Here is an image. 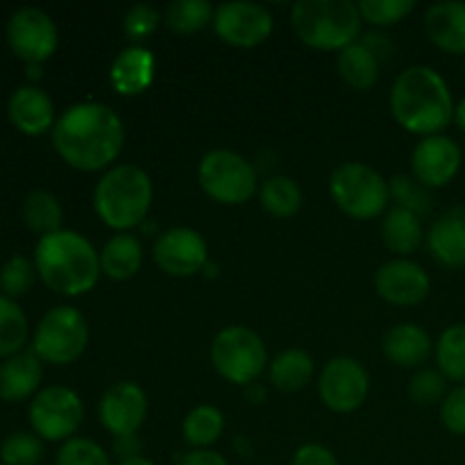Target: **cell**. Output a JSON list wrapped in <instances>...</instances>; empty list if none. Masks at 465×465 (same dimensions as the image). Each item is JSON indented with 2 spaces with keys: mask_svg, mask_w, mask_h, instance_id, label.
Returning a JSON list of instances; mask_svg holds the SVG:
<instances>
[{
  "mask_svg": "<svg viewBox=\"0 0 465 465\" xmlns=\"http://www.w3.org/2000/svg\"><path fill=\"white\" fill-rule=\"evenodd\" d=\"M153 180L134 163L112 166L98 180L94 209L100 221L116 232H130L143 225L153 204Z\"/></svg>",
  "mask_w": 465,
  "mask_h": 465,
  "instance_id": "obj_4",
  "label": "cell"
},
{
  "mask_svg": "<svg viewBox=\"0 0 465 465\" xmlns=\"http://www.w3.org/2000/svg\"><path fill=\"white\" fill-rule=\"evenodd\" d=\"M213 30L221 41L234 48H254L263 44L275 30L271 9L248 0L223 3L213 14Z\"/></svg>",
  "mask_w": 465,
  "mask_h": 465,
  "instance_id": "obj_12",
  "label": "cell"
},
{
  "mask_svg": "<svg viewBox=\"0 0 465 465\" xmlns=\"http://www.w3.org/2000/svg\"><path fill=\"white\" fill-rule=\"evenodd\" d=\"M44 377L41 359L30 350L14 354L0 363V400L5 402H23L36 395Z\"/></svg>",
  "mask_w": 465,
  "mask_h": 465,
  "instance_id": "obj_22",
  "label": "cell"
},
{
  "mask_svg": "<svg viewBox=\"0 0 465 465\" xmlns=\"http://www.w3.org/2000/svg\"><path fill=\"white\" fill-rule=\"evenodd\" d=\"M359 5L350 0H300L291 9V25L304 45L345 50L361 39Z\"/></svg>",
  "mask_w": 465,
  "mask_h": 465,
  "instance_id": "obj_5",
  "label": "cell"
},
{
  "mask_svg": "<svg viewBox=\"0 0 465 465\" xmlns=\"http://www.w3.org/2000/svg\"><path fill=\"white\" fill-rule=\"evenodd\" d=\"M440 420L448 431L465 436V384H459L445 395L440 402Z\"/></svg>",
  "mask_w": 465,
  "mask_h": 465,
  "instance_id": "obj_41",
  "label": "cell"
},
{
  "mask_svg": "<svg viewBox=\"0 0 465 465\" xmlns=\"http://www.w3.org/2000/svg\"><path fill=\"white\" fill-rule=\"evenodd\" d=\"M381 239L384 245L395 254H411L425 241L420 216L407 212V209L393 207L381 221Z\"/></svg>",
  "mask_w": 465,
  "mask_h": 465,
  "instance_id": "obj_27",
  "label": "cell"
},
{
  "mask_svg": "<svg viewBox=\"0 0 465 465\" xmlns=\"http://www.w3.org/2000/svg\"><path fill=\"white\" fill-rule=\"evenodd\" d=\"M225 430V416L218 407L212 404H200L186 413L182 422V434L184 440L193 450H209V445L216 443Z\"/></svg>",
  "mask_w": 465,
  "mask_h": 465,
  "instance_id": "obj_30",
  "label": "cell"
},
{
  "mask_svg": "<svg viewBox=\"0 0 465 465\" xmlns=\"http://www.w3.org/2000/svg\"><path fill=\"white\" fill-rule=\"evenodd\" d=\"M391 114L411 134H443L454 121V100L448 82L431 66L404 68L391 89Z\"/></svg>",
  "mask_w": 465,
  "mask_h": 465,
  "instance_id": "obj_2",
  "label": "cell"
},
{
  "mask_svg": "<svg viewBox=\"0 0 465 465\" xmlns=\"http://www.w3.org/2000/svg\"><path fill=\"white\" fill-rule=\"evenodd\" d=\"M7 45L25 66H44L59 45V30L48 12L39 7H21L7 21Z\"/></svg>",
  "mask_w": 465,
  "mask_h": 465,
  "instance_id": "obj_11",
  "label": "cell"
},
{
  "mask_svg": "<svg viewBox=\"0 0 465 465\" xmlns=\"http://www.w3.org/2000/svg\"><path fill=\"white\" fill-rule=\"evenodd\" d=\"M391 200H395V207L407 209V212L416 213V216H425L431 209V198L430 189L422 186L416 177L409 175H395L389 182Z\"/></svg>",
  "mask_w": 465,
  "mask_h": 465,
  "instance_id": "obj_36",
  "label": "cell"
},
{
  "mask_svg": "<svg viewBox=\"0 0 465 465\" xmlns=\"http://www.w3.org/2000/svg\"><path fill=\"white\" fill-rule=\"evenodd\" d=\"M380 66L381 62L361 39L357 44L348 45L345 50H341L339 57H336V68H339L341 80L348 86H352L354 91L372 89L377 80H380Z\"/></svg>",
  "mask_w": 465,
  "mask_h": 465,
  "instance_id": "obj_25",
  "label": "cell"
},
{
  "mask_svg": "<svg viewBox=\"0 0 465 465\" xmlns=\"http://www.w3.org/2000/svg\"><path fill=\"white\" fill-rule=\"evenodd\" d=\"M125 143L121 116L109 104L86 100L68 107L53 127L59 157L82 173L109 171Z\"/></svg>",
  "mask_w": 465,
  "mask_h": 465,
  "instance_id": "obj_1",
  "label": "cell"
},
{
  "mask_svg": "<svg viewBox=\"0 0 465 465\" xmlns=\"http://www.w3.org/2000/svg\"><path fill=\"white\" fill-rule=\"evenodd\" d=\"M213 371L236 386L257 384L268 368V350L262 336L245 325H230L212 341Z\"/></svg>",
  "mask_w": 465,
  "mask_h": 465,
  "instance_id": "obj_7",
  "label": "cell"
},
{
  "mask_svg": "<svg viewBox=\"0 0 465 465\" xmlns=\"http://www.w3.org/2000/svg\"><path fill=\"white\" fill-rule=\"evenodd\" d=\"M100 422L109 434L134 436L148 416V398L136 381H116L104 391L98 407Z\"/></svg>",
  "mask_w": 465,
  "mask_h": 465,
  "instance_id": "obj_15",
  "label": "cell"
},
{
  "mask_svg": "<svg viewBox=\"0 0 465 465\" xmlns=\"http://www.w3.org/2000/svg\"><path fill=\"white\" fill-rule=\"evenodd\" d=\"M7 116L12 125L25 136H41L45 132H53L57 123L53 98L36 84L18 86L9 95Z\"/></svg>",
  "mask_w": 465,
  "mask_h": 465,
  "instance_id": "obj_18",
  "label": "cell"
},
{
  "mask_svg": "<svg viewBox=\"0 0 465 465\" xmlns=\"http://www.w3.org/2000/svg\"><path fill=\"white\" fill-rule=\"evenodd\" d=\"M293 465H341L330 448L318 443H307L295 452Z\"/></svg>",
  "mask_w": 465,
  "mask_h": 465,
  "instance_id": "obj_42",
  "label": "cell"
},
{
  "mask_svg": "<svg viewBox=\"0 0 465 465\" xmlns=\"http://www.w3.org/2000/svg\"><path fill=\"white\" fill-rule=\"evenodd\" d=\"M371 380L357 359L334 357L318 377L321 402L334 413H352L366 402Z\"/></svg>",
  "mask_w": 465,
  "mask_h": 465,
  "instance_id": "obj_13",
  "label": "cell"
},
{
  "mask_svg": "<svg viewBox=\"0 0 465 465\" xmlns=\"http://www.w3.org/2000/svg\"><path fill=\"white\" fill-rule=\"evenodd\" d=\"M198 184L218 204H245L257 193V168L243 154L216 148L198 163Z\"/></svg>",
  "mask_w": 465,
  "mask_h": 465,
  "instance_id": "obj_8",
  "label": "cell"
},
{
  "mask_svg": "<svg viewBox=\"0 0 465 465\" xmlns=\"http://www.w3.org/2000/svg\"><path fill=\"white\" fill-rule=\"evenodd\" d=\"M259 203L271 216L291 218L302 207V189L293 177L271 175L262 182Z\"/></svg>",
  "mask_w": 465,
  "mask_h": 465,
  "instance_id": "obj_29",
  "label": "cell"
},
{
  "mask_svg": "<svg viewBox=\"0 0 465 465\" xmlns=\"http://www.w3.org/2000/svg\"><path fill=\"white\" fill-rule=\"evenodd\" d=\"M425 30L436 48L465 57V3L461 0L431 5L425 14Z\"/></svg>",
  "mask_w": 465,
  "mask_h": 465,
  "instance_id": "obj_20",
  "label": "cell"
},
{
  "mask_svg": "<svg viewBox=\"0 0 465 465\" xmlns=\"http://www.w3.org/2000/svg\"><path fill=\"white\" fill-rule=\"evenodd\" d=\"M84 420V404L80 395L66 386H48L39 391L30 402L32 434L50 443H66L75 439Z\"/></svg>",
  "mask_w": 465,
  "mask_h": 465,
  "instance_id": "obj_10",
  "label": "cell"
},
{
  "mask_svg": "<svg viewBox=\"0 0 465 465\" xmlns=\"http://www.w3.org/2000/svg\"><path fill=\"white\" fill-rule=\"evenodd\" d=\"M381 350H384V357L395 366L420 368L431 357L434 343L420 325L400 322L386 331Z\"/></svg>",
  "mask_w": 465,
  "mask_h": 465,
  "instance_id": "obj_23",
  "label": "cell"
},
{
  "mask_svg": "<svg viewBox=\"0 0 465 465\" xmlns=\"http://www.w3.org/2000/svg\"><path fill=\"white\" fill-rule=\"evenodd\" d=\"M463 75H465V62H463Z\"/></svg>",
  "mask_w": 465,
  "mask_h": 465,
  "instance_id": "obj_49",
  "label": "cell"
},
{
  "mask_svg": "<svg viewBox=\"0 0 465 465\" xmlns=\"http://www.w3.org/2000/svg\"><path fill=\"white\" fill-rule=\"evenodd\" d=\"M30 336L27 316L16 300H9L0 293V359H9L23 352Z\"/></svg>",
  "mask_w": 465,
  "mask_h": 465,
  "instance_id": "obj_31",
  "label": "cell"
},
{
  "mask_svg": "<svg viewBox=\"0 0 465 465\" xmlns=\"http://www.w3.org/2000/svg\"><path fill=\"white\" fill-rule=\"evenodd\" d=\"M35 259H27L25 254H14L0 266V291L5 298L16 300L32 291L36 280Z\"/></svg>",
  "mask_w": 465,
  "mask_h": 465,
  "instance_id": "obj_34",
  "label": "cell"
},
{
  "mask_svg": "<svg viewBox=\"0 0 465 465\" xmlns=\"http://www.w3.org/2000/svg\"><path fill=\"white\" fill-rule=\"evenodd\" d=\"M454 125L461 132H465V95L454 104Z\"/></svg>",
  "mask_w": 465,
  "mask_h": 465,
  "instance_id": "obj_46",
  "label": "cell"
},
{
  "mask_svg": "<svg viewBox=\"0 0 465 465\" xmlns=\"http://www.w3.org/2000/svg\"><path fill=\"white\" fill-rule=\"evenodd\" d=\"M357 5L363 21L375 27L395 25L416 9L413 0H361Z\"/></svg>",
  "mask_w": 465,
  "mask_h": 465,
  "instance_id": "obj_37",
  "label": "cell"
},
{
  "mask_svg": "<svg viewBox=\"0 0 465 465\" xmlns=\"http://www.w3.org/2000/svg\"><path fill=\"white\" fill-rule=\"evenodd\" d=\"M57 465H112L107 452L95 440L71 439L59 448Z\"/></svg>",
  "mask_w": 465,
  "mask_h": 465,
  "instance_id": "obj_39",
  "label": "cell"
},
{
  "mask_svg": "<svg viewBox=\"0 0 465 465\" xmlns=\"http://www.w3.org/2000/svg\"><path fill=\"white\" fill-rule=\"evenodd\" d=\"M431 280L425 268L409 259L386 262L375 272V291L381 300L395 307H413L430 295Z\"/></svg>",
  "mask_w": 465,
  "mask_h": 465,
  "instance_id": "obj_17",
  "label": "cell"
},
{
  "mask_svg": "<svg viewBox=\"0 0 465 465\" xmlns=\"http://www.w3.org/2000/svg\"><path fill=\"white\" fill-rule=\"evenodd\" d=\"M118 465H154V463L145 457H132V459H123Z\"/></svg>",
  "mask_w": 465,
  "mask_h": 465,
  "instance_id": "obj_48",
  "label": "cell"
},
{
  "mask_svg": "<svg viewBox=\"0 0 465 465\" xmlns=\"http://www.w3.org/2000/svg\"><path fill=\"white\" fill-rule=\"evenodd\" d=\"M213 5L209 0H173L166 7L163 21L171 32L180 36H189L213 23Z\"/></svg>",
  "mask_w": 465,
  "mask_h": 465,
  "instance_id": "obj_32",
  "label": "cell"
},
{
  "mask_svg": "<svg viewBox=\"0 0 465 465\" xmlns=\"http://www.w3.org/2000/svg\"><path fill=\"white\" fill-rule=\"evenodd\" d=\"M436 363L445 380L465 384V322L448 327L436 343Z\"/></svg>",
  "mask_w": 465,
  "mask_h": 465,
  "instance_id": "obj_33",
  "label": "cell"
},
{
  "mask_svg": "<svg viewBox=\"0 0 465 465\" xmlns=\"http://www.w3.org/2000/svg\"><path fill=\"white\" fill-rule=\"evenodd\" d=\"M330 195L336 207L354 221L381 216L391 203L389 182L380 171L361 162L341 163L330 177Z\"/></svg>",
  "mask_w": 465,
  "mask_h": 465,
  "instance_id": "obj_6",
  "label": "cell"
},
{
  "mask_svg": "<svg viewBox=\"0 0 465 465\" xmlns=\"http://www.w3.org/2000/svg\"><path fill=\"white\" fill-rule=\"evenodd\" d=\"M427 250L445 268L465 266V212L452 209L443 213L425 234Z\"/></svg>",
  "mask_w": 465,
  "mask_h": 465,
  "instance_id": "obj_21",
  "label": "cell"
},
{
  "mask_svg": "<svg viewBox=\"0 0 465 465\" xmlns=\"http://www.w3.org/2000/svg\"><path fill=\"white\" fill-rule=\"evenodd\" d=\"M41 73H44V66H41V64H30V66H27V77H30L32 82L39 80Z\"/></svg>",
  "mask_w": 465,
  "mask_h": 465,
  "instance_id": "obj_47",
  "label": "cell"
},
{
  "mask_svg": "<svg viewBox=\"0 0 465 465\" xmlns=\"http://www.w3.org/2000/svg\"><path fill=\"white\" fill-rule=\"evenodd\" d=\"M35 266L39 280L66 298L89 293L103 275L100 252L86 236L73 230L41 236L35 248Z\"/></svg>",
  "mask_w": 465,
  "mask_h": 465,
  "instance_id": "obj_3",
  "label": "cell"
},
{
  "mask_svg": "<svg viewBox=\"0 0 465 465\" xmlns=\"http://www.w3.org/2000/svg\"><path fill=\"white\" fill-rule=\"evenodd\" d=\"M361 41L375 53L380 62L389 59L391 53H393V41L389 39V35H363Z\"/></svg>",
  "mask_w": 465,
  "mask_h": 465,
  "instance_id": "obj_43",
  "label": "cell"
},
{
  "mask_svg": "<svg viewBox=\"0 0 465 465\" xmlns=\"http://www.w3.org/2000/svg\"><path fill=\"white\" fill-rule=\"evenodd\" d=\"M313 359L304 350H284L268 366V380L282 393H298L312 381Z\"/></svg>",
  "mask_w": 465,
  "mask_h": 465,
  "instance_id": "obj_26",
  "label": "cell"
},
{
  "mask_svg": "<svg viewBox=\"0 0 465 465\" xmlns=\"http://www.w3.org/2000/svg\"><path fill=\"white\" fill-rule=\"evenodd\" d=\"M44 459V440L30 431H14L0 443V461L5 465H39Z\"/></svg>",
  "mask_w": 465,
  "mask_h": 465,
  "instance_id": "obj_35",
  "label": "cell"
},
{
  "mask_svg": "<svg viewBox=\"0 0 465 465\" xmlns=\"http://www.w3.org/2000/svg\"><path fill=\"white\" fill-rule=\"evenodd\" d=\"M139 448H141V443H139V439H136V434L134 436H118L116 445H114L116 454L121 457V461H123V459L141 457Z\"/></svg>",
  "mask_w": 465,
  "mask_h": 465,
  "instance_id": "obj_45",
  "label": "cell"
},
{
  "mask_svg": "<svg viewBox=\"0 0 465 465\" xmlns=\"http://www.w3.org/2000/svg\"><path fill=\"white\" fill-rule=\"evenodd\" d=\"M89 345V322L75 307H54L39 321L32 339V352L41 363L68 366L84 354Z\"/></svg>",
  "mask_w": 465,
  "mask_h": 465,
  "instance_id": "obj_9",
  "label": "cell"
},
{
  "mask_svg": "<svg viewBox=\"0 0 465 465\" xmlns=\"http://www.w3.org/2000/svg\"><path fill=\"white\" fill-rule=\"evenodd\" d=\"M153 259L166 275L193 277L209 263V248L203 234L191 227H171L157 234Z\"/></svg>",
  "mask_w": 465,
  "mask_h": 465,
  "instance_id": "obj_14",
  "label": "cell"
},
{
  "mask_svg": "<svg viewBox=\"0 0 465 465\" xmlns=\"http://www.w3.org/2000/svg\"><path fill=\"white\" fill-rule=\"evenodd\" d=\"M159 23H162V14L153 7V5H134L123 16V32L130 41L139 44V41L150 39L157 32Z\"/></svg>",
  "mask_w": 465,
  "mask_h": 465,
  "instance_id": "obj_40",
  "label": "cell"
},
{
  "mask_svg": "<svg viewBox=\"0 0 465 465\" xmlns=\"http://www.w3.org/2000/svg\"><path fill=\"white\" fill-rule=\"evenodd\" d=\"M180 465H230L225 461V457H221L213 450H193V452L184 454Z\"/></svg>",
  "mask_w": 465,
  "mask_h": 465,
  "instance_id": "obj_44",
  "label": "cell"
},
{
  "mask_svg": "<svg viewBox=\"0 0 465 465\" xmlns=\"http://www.w3.org/2000/svg\"><path fill=\"white\" fill-rule=\"evenodd\" d=\"M461 159V148L454 139L445 134L425 136L413 148V177L427 189H443L457 177Z\"/></svg>",
  "mask_w": 465,
  "mask_h": 465,
  "instance_id": "obj_16",
  "label": "cell"
},
{
  "mask_svg": "<svg viewBox=\"0 0 465 465\" xmlns=\"http://www.w3.org/2000/svg\"><path fill=\"white\" fill-rule=\"evenodd\" d=\"M154 54L143 45L121 50L109 68V84L121 95H139L148 91L154 80Z\"/></svg>",
  "mask_w": 465,
  "mask_h": 465,
  "instance_id": "obj_19",
  "label": "cell"
},
{
  "mask_svg": "<svg viewBox=\"0 0 465 465\" xmlns=\"http://www.w3.org/2000/svg\"><path fill=\"white\" fill-rule=\"evenodd\" d=\"M445 395H448V380L440 371L422 368L409 381V398H411V402L420 404V407L443 402Z\"/></svg>",
  "mask_w": 465,
  "mask_h": 465,
  "instance_id": "obj_38",
  "label": "cell"
},
{
  "mask_svg": "<svg viewBox=\"0 0 465 465\" xmlns=\"http://www.w3.org/2000/svg\"><path fill=\"white\" fill-rule=\"evenodd\" d=\"M62 221L64 209L57 195H53L50 191H32L23 200V223L27 225V230L39 234V239L62 230Z\"/></svg>",
  "mask_w": 465,
  "mask_h": 465,
  "instance_id": "obj_28",
  "label": "cell"
},
{
  "mask_svg": "<svg viewBox=\"0 0 465 465\" xmlns=\"http://www.w3.org/2000/svg\"><path fill=\"white\" fill-rule=\"evenodd\" d=\"M143 266V243L130 232H118L100 250V271L114 282L132 280Z\"/></svg>",
  "mask_w": 465,
  "mask_h": 465,
  "instance_id": "obj_24",
  "label": "cell"
}]
</instances>
